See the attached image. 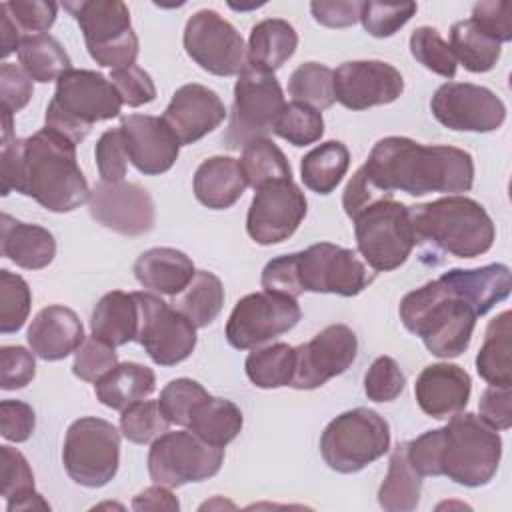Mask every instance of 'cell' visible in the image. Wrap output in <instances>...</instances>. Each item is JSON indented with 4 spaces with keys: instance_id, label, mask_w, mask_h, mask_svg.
Listing matches in <instances>:
<instances>
[{
    "instance_id": "cell-1",
    "label": "cell",
    "mask_w": 512,
    "mask_h": 512,
    "mask_svg": "<svg viewBox=\"0 0 512 512\" xmlns=\"http://www.w3.org/2000/svg\"><path fill=\"white\" fill-rule=\"evenodd\" d=\"M506 264L452 268L400 300V320L438 358H456L470 346L476 318L510 296Z\"/></svg>"
},
{
    "instance_id": "cell-2",
    "label": "cell",
    "mask_w": 512,
    "mask_h": 512,
    "mask_svg": "<svg viewBox=\"0 0 512 512\" xmlns=\"http://www.w3.org/2000/svg\"><path fill=\"white\" fill-rule=\"evenodd\" d=\"M2 196L20 192L42 208L64 214L90 198L86 176L76 162V144L50 128L2 144Z\"/></svg>"
},
{
    "instance_id": "cell-3",
    "label": "cell",
    "mask_w": 512,
    "mask_h": 512,
    "mask_svg": "<svg viewBox=\"0 0 512 512\" xmlns=\"http://www.w3.org/2000/svg\"><path fill=\"white\" fill-rule=\"evenodd\" d=\"M366 178L382 192L410 196L430 192L460 194L474 184L470 152L454 146H424L406 136L380 138L360 166Z\"/></svg>"
},
{
    "instance_id": "cell-4",
    "label": "cell",
    "mask_w": 512,
    "mask_h": 512,
    "mask_svg": "<svg viewBox=\"0 0 512 512\" xmlns=\"http://www.w3.org/2000/svg\"><path fill=\"white\" fill-rule=\"evenodd\" d=\"M406 454L420 476H448L460 486L478 488L498 470L502 438L480 416L462 410L446 426L408 440Z\"/></svg>"
},
{
    "instance_id": "cell-5",
    "label": "cell",
    "mask_w": 512,
    "mask_h": 512,
    "mask_svg": "<svg viewBox=\"0 0 512 512\" xmlns=\"http://www.w3.org/2000/svg\"><path fill=\"white\" fill-rule=\"evenodd\" d=\"M366 262L356 250L332 242H318L306 250L272 258L260 276L266 292L298 298L302 292L356 296L370 282Z\"/></svg>"
},
{
    "instance_id": "cell-6",
    "label": "cell",
    "mask_w": 512,
    "mask_h": 512,
    "mask_svg": "<svg viewBox=\"0 0 512 512\" xmlns=\"http://www.w3.org/2000/svg\"><path fill=\"white\" fill-rule=\"evenodd\" d=\"M416 246L424 256L476 258L486 254L496 238V228L484 206L468 196L450 194L432 202L408 206Z\"/></svg>"
},
{
    "instance_id": "cell-7",
    "label": "cell",
    "mask_w": 512,
    "mask_h": 512,
    "mask_svg": "<svg viewBox=\"0 0 512 512\" xmlns=\"http://www.w3.org/2000/svg\"><path fill=\"white\" fill-rule=\"evenodd\" d=\"M122 100L110 78L96 70L70 68L56 80V90L46 108V128L80 144L96 122L120 114Z\"/></svg>"
},
{
    "instance_id": "cell-8",
    "label": "cell",
    "mask_w": 512,
    "mask_h": 512,
    "mask_svg": "<svg viewBox=\"0 0 512 512\" xmlns=\"http://www.w3.org/2000/svg\"><path fill=\"white\" fill-rule=\"evenodd\" d=\"M352 222L358 254L374 272L396 270L416 246L410 210L392 196L372 202Z\"/></svg>"
},
{
    "instance_id": "cell-9",
    "label": "cell",
    "mask_w": 512,
    "mask_h": 512,
    "mask_svg": "<svg viewBox=\"0 0 512 512\" xmlns=\"http://www.w3.org/2000/svg\"><path fill=\"white\" fill-rule=\"evenodd\" d=\"M390 450V426L376 410L354 408L330 420L320 436V454L328 468L354 474Z\"/></svg>"
},
{
    "instance_id": "cell-10",
    "label": "cell",
    "mask_w": 512,
    "mask_h": 512,
    "mask_svg": "<svg viewBox=\"0 0 512 512\" xmlns=\"http://www.w3.org/2000/svg\"><path fill=\"white\" fill-rule=\"evenodd\" d=\"M84 34L90 58L106 68L132 66L138 56V36L130 22V10L120 0L64 2Z\"/></svg>"
},
{
    "instance_id": "cell-11",
    "label": "cell",
    "mask_w": 512,
    "mask_h": 512,
    "mask_svg": "<svg viewBox=\"0 0 512 512\" xmlns=\"http://www.w3.org/2000/svg\"><path fill=\"white\" fill-rule=\"evenodd\" d=\"M284 106V92L276 76L246 64L234 84L230 120L222 136L224 144L230 150H238L256 138H268Z\"/></svg>"
},
{
    "instance_id": "cell-12",
    "label": "cell",
    "mask_w": 512,
    "mask_h": 512,
    "mask_svg": "<svg viewBox=\"0 0 512 512\" xmlns=\"http://www.w3.org/2000/svg\"><path fill=\"white\" fill-rule=\"evenodd\" d=\"M62 464L70 480L86 488L106 486L120 466V432L108 420L84 416L64 436Z\"/></svg>"
},
{
    "instance_id": "cell-13",
    "label": "cell",
    "mask_w": 512,
    "mask_h": 512,
    "mask_svg": "<svg viewBox=\"0 0 512 512\" xmlns=\"http://www.w3.org/2000/svg\"><path fill=\"white\" fill-rule=\"evenodd\" d=\"M224 462V448L212 446L190 430L160 434L148 450V474L154 484L180 488L216 476Z\"/></svg>"
},
{
    "instance_id": "cell-14",
    "label": "cell",
    "mask_w": 512,
    "mask_h": 512,
    "mask_svg": "<svg viewBox=\"0 0 512 512\" xmlns=\"http://www.w3.org/2000/svg\"><path fill=\"white\" fill-rule=\"evenodd\" d=\"M138 304L136 342L158 366H176L196 348V326L150 292H134Z\"/></svg>"
},
{
    "instance_id": "cell-15",
    "label": "cell",
    "mask_w": 512,
    "mask_h": 512,
    "mask_svg": "<svg viewBox=\"0 0 512 512\" xmlns=\"http://www.w3.org/2000/svg\"><path fill=\"white\" fill-rule=\"evenodd\" d=\"M300 316L302 310L296 298L266 290L252 292L234 304L226 322V340L236 350L256 348L290 332Z\"/></svg>"
},
{
    "instance_id": "cell-16",
    "label": "cell",
    "mask_w": 512,
    "mask_h": 512,
    "mask_svg": "<svg viewBox=\"0 0 512 512\" xmlns=\"http://www.w3.org/2000/svg\"><path fill=\"white\" fill-rule=\"evenodd\" d=\"M184 50L214 76H236L246 66V46L240 32L216 10L194 12L184 26Z\"/></svg>"
},
{
    "instance_id": "cell-17",
    "label": "cell",
    "mask_w": 512,
    "mask_h": 512,
    "mask_svg": "<svg viewBox=\"0 0 512 512\" xmlns=\"http://www.w3.org/2000/svg\"><path fill=\"white\" fill-rule=\"evenodd\" d=\"M308 212L304 192L292 178L260 186L246 214V232L260 244L270 246L288 240Z\"/></svg>"
},
{
    "instance_id": "cell-18",
    "label": "cell",
    "mask_w": 512,
    "mask_h": 512,
    "mask_svg": "<svg viewBox=\"0 0 512 512\" xmlns=\"http://www.w3.org/2000/svg\"><path fill=\"white\" fill-rule=\"evenodd\" d=\"M432 116L456 132H494L506 120V106L486 86L446 82L430 100Z\"/></svg>"
},
{
    "instance_id": "cell-19",
    "label": "cell",
    "mask_w": 512,
    "mask_h": 512,
    "mask_svg": "<svg viewBox=\"0 0 512 512\" xmlns=\"http://www.w3.org/2000/svg\"><path fill=\"white\" fill-rule=\"evenodd\" d=\"M294 352L296 364L290 386L314 390L352 366L358 354V338L350 326L330 324L310 342L296 346Z\"/></svg>"
},
{
    "instance_id": "cell-20",
    "label": "cell",
    "mask_w": 512,
    "mask_h": 512,
    "mask_svg": "<svg viewBox=\"0 0 512 512\" xmlns=\"http://www.w3.org/2000/svg\"><path fill=\"white\" fill-rule=\"evenodd\" d=\"M90 216L122 236H142L154 228L156 208L150 192L134 182H98L88 198Z\"/></svg>"
},
{
    "instance_id": "cell-21",
    "label": "cell",
    "mask_w": 512,
    "mask_h": 512,
    "mask_svg": "<svg viewBox=\"0 0 512 512\" xmlns=\"http://www.w3.org/2000/svg\"><path fill=\"white\" fill-rule=\"evenodd\" d=\"M404 78L382 60H348L334 70V98L348 110H368L398 100Z\"/></svg>"
},
{
    "instance_id": "cell-22",
    "label": "cell",
    "mask_w": 512,
    "mask_h": 512,
    "mask_svg": "<svg viewBox=\"0 0 512 512\" xmlns=\"http://www.w3.org/2000/svg\"><path fill=\"white\" fill-rule=\"evenodd\" d=\"M160 118L178 144L188 146L218 128L226 118V108L212 88L190 82L172 94Z\"/></svg>"
},
{
    "instance_id": "cell-23",
    "label": "cell",
    "mask_w": 512,
    "mask_h": 512,
    "mask_svg": "<svg viewBox=\"0 0 512 512\" xmlns=\"http://www.w3.org/2000/svg\"><path fill=\"white\" fill-rule=\"evenodd\" d=\"M118 128L122 132L128 162H132L138 172L160 176L174 166L180 154V144L162 118L128 114L122 116Z\"/></svg>"
},
{
    "instance_id": "cell-24",
    "label": "cell",
    "mask_w": 512,
    "mask_h": 512,
    "mask_svg": "<svg viewBox=\"0 0 512 512\" xmlns=\"http://www.w3.org/2000/svg\"><path fill=\"white\" fill-rule=\"evenodd\" d=\"M472 390L470 374L448 362L426 366L414 384V394L420 410L430 418L444 420L462 412Z\"/></svg>"
},
{
    "instance_id": "cell-25",
    "label": "cell",
    "mask_w": 512,
    "mask_h": 512,
    "mask_svg": "<svg viewBox=\"0 0 512 512\" xmlns=\"http://www.w3.org/2000/svg\"><path fill=\"white\" fill-rule=\"evenodd\" d=\"M84 338V326L78 314L60 304L42 308L26 332L32 352L46 362H56L76 352Z\"/></svg>"
},
{
    "instance_id": "cell-26",
    "label": "cell",
    "mask_w": 512,
    "mask_h": 512,
    "mask_svg": "<svg viewBox=\"0 0 512 512\" xmlns=\"http://www.w3.org/2000/svg\"><path fill=\"white\" fill-rule=\"evenodd\" d=\"M196 268L190 256L182 250L158 246L142 252L134 262V276L140 286L166 294L178 296L194 278Z\"/></svg>"
},
{
    "instance_id": "cell-27",
    "label": "cell",
    "mask_w": 512,
    "mask_h": 512,
    "mask_svg": "<svg viewBox=\"0 0 512 512\" xmlns=\"http://www.w3.org/2000/svg\"><path fill=\"white\" fill-rule=\"evenodd\" d=\"M246 178L240 162L232 156L206 158L194 172L192 190L200 204L210 210L234 206L246 190Z\"/></svg>"
},
{
    "instance_id": "cell-28",
    "label": "cell",
    "mask_w": 512,
    "mask_h": 512,
    "mask_svg": "<svg viewBox=\"0 0 512 512\" xmlns=\"http://www.w3.org/2000/svg\"><path fill=\"white\" fill-rule=\"evenodd\" d=\"M2 256L24 270H42L56 256L52 232L38 224L20 222L8 214L0 218Z\"/></svg>"
},
{
    "instance_id": "cell-29",
    "label": "cell",
    "mask_w": 512,
    "mask_h": 512,
    "mask_svg": "<svg viewBox=\"0 0 512 512\" xmlns=\"http://www.w3.org/2000/svg\"><path fill=\"white\" fill-rule=\"evenodd\" d=\"M298 48V34L288 20L282 18H266L252 26L248 48H246V64H252L266 72H276L288 62Z\"/></svg>"
},
{
    "instance_id": "cell-30",
    "label": "cell",
    "mask_w": 512,
    "mask_h": 512,
    "mask_svg": "<svg viewBox=\"0 0 512 512\" xmlns=\"http://www.w3.org/2000/svg\"><path fill=\"white\" fill-rule=\"evenodd\" d=\"M154 390H156L154 370L138 362L116 364L98 382H94L96 398L104 406L120 412L148 398Z\"/></svg>"
},
{
    "instance_id": "cell-31",
    "label": "cell",
    "mask_w": 512,
    "mask_h": 512,
    "mask_svg": "<svg viewBox=\"0 0 512 512\" xmlns=\"http://www.w3.org/2000/svg\"><path fill=\"white\" fill-rule=\"evenodd\" d=\"M92 334L110 346H124L136 340L138 332V304L134 292L112 290L104 294L92 310Z\"/></svg>"
},
{
    "instance_id": "cell-32",
    "label": "cell",
    "mask_w": 512,
    "mask_h": 512,
    "mask_svg": "<svg viewBox=\"0 0 512 512\" xmlns=\"http://www.w3.org/2000/svg\"><path fill=\"white\" fill-rule=\"evenodd\" d=\"M242 424L244 416L232 400L208 394L192 408L186 428L204 442L224 448L240 434Z\"/></svg>"
},
{
    "instance_id": "cell-33",
    "label": "cell",
    "mask_w": 512,
    "mask_h": 512,
    "mask_svg": "<svg viewBox=\"0 0 512 512\" xmlns=\"http://www.w3.org/2000/svg\"><path fill=\"white\" fill-rule=\"evenodd\" d=\"M510 318H512L510 310H504L488 322L484 332V342L476 354V372L490 386L512 384Z\"/></svg>"
},
{
    "instance_id": "cell-34",
    "label": "cell",
    "mask_w": 512,
    "mask_h": 512,
    "mask_svg": "<svg viewBox=\"0 0 512 512\" xmlns=\"http://www.w3.org/2000/svg\"><path fill=\"white\" fill-rule=\"evenodd\" d=\"M422 476L412 468L406 442H400L390 456L388 472L378 488V504L388 512H412L420 504Z\"/></svg>"
},
{
    "instance_id": "cell-35",
    "label": "cell",
    "mask_w": 512,
    "mask_h": 512,
    "mask_svg": "<svg viewBox=\"0 0 512 512\" xmlns=\"http://www.w3.org/2000/svg\"><path fill=\"white\" fill-rule=\"evenodd\" d=\"M350 166V152L344 142L328 140L312 148L300 162L304 186L316 194H330L342 182Z\"/></svg>"
},
{
    "instance_id": "cell-36",
    "label": "cell",
    "mask_w": 512,
    "mask_h": 512,
    "mask_svg": "<svg viewBox=\"0 0 512 512\" xmlns=\"http://www.w3.org/2000/svg\"><path fill=\"white\" fill-rule=\"evenodd\" d=\"M450 50L468 72L482 74L496 66L502 44L482 30L472 18L458 20L450 28Z\"/></svg>"
},
{
    "instance_id": "cell-37",
    "label": "cell",
    "mask_w": 512,
    "mask_h": 512,
    "mask_svg": "<svg viewBox=\"0 0 512 512\" xmlns=\"http://www.w3.org/2000/svg\"><path fill=\"white\" fill-rule=\"evenodd\" d=\"M172 306L196 328H204L216 320L224 306V286L216 274L208 270H196L194 278L176 296Z\"/></svg>"
},
{
    "instance_id": "cell-38",
    "label": "cell",
    "mask_w": 512,
    "mask_h": 512,
    "mask_svg": "<svg viewBox=\"0 0 512 512\" xmlns=\"http://www.w3.org/2000/svg\"><path fill=\"white\" fill-rule=\"evenodd\" d=\"M18 60L26 74L42 84L58 80L72 68L68 52L50 34L24 36L18 48Z\"/></svg>"
},
{
    "instance_id": "cell-39",
    "label": "cell",
    "mask_w": 512,
    "mask_h": 512,
    "mask_svg": "<svg viewBox=\"0 0 512 512\" xmlns=\"http://www.w3.org/2000/svg\"><path fill=\"white\" fill-rule=\"evenodd\" d=\"M296 352L286 342H274L262 348H254L244 362L248 380L264 390L290 386L294 376Z\"/></svg>"
},
{
    "instance_id": "cell-40",
    "label": "cell",
    "mask_w": 512,
    "mask_h": 512,
    "mask_svg": "<svg viewBox=\"0 0 512 512\" xmlns=\"http://www.w3.org/2000/svg\"><path fill=\"white\" fill-rule=\"evenodd\" d=\"M238 162L246 178V184L254 190L274 180L292 178L288 158L270 138H256L248 142L242 148V156Z\"/></svg>"
},
{
    "instance_id": "cell-41",
    "label": "cell",
    "mask_w": 512,
    "mask_h": 512,
    "mask_svg": "<svg viewBox=\"0 0 512 512\" xmlns=\"http://www.w3.org/2000/svg\"><path fill=\"white\" fill-rule=\"evenodd\" d=\"M288 92L294 102L306 104L318 112L326 110L336 102L334 70L320 62H304L290 74Z\"/></svg>"
},
{
    "instance_id": "cell-42",
    "label": "cell",
    "mask_w": 512,
    "mask_h": 512,
    "mask_svg": "<svg viewBox=\"0 0 512 512\" xmlns=\"http://www.w3.org/2000/svg\"><path fill=\"white\" fill-rule=\"evenodd\" d=\"M274 134L292 146H308L322 138L324 118L318 110L292 100L284 106L274 126Z\"/></svg>"
},
{
    "instance_id": "cell-43",
    "label": "cell",
    "mask_w": 512,
    "mask_h": 512,
    "mask_svg": "<svg viewBox=\"0 0 512 512\" xmlns=\"http://www.w3.org/2000/svg\"><path fill=\"white\" fill-rule=\"evenodd\" d=\"M32 292L28 282L10 270H0V332L14 334L28 320Z\"/></svg>"
},
{
    "instance_id": "cell-44",
    "label": "cell",
    "mask_w": 512,
    "mask_h": 512,
    "mask_svg": "<svg viewBox=\"0 0 512 512\" xmlns=\"http://www.w3.org/2000/svg\"><path fill=\"white\" fill-rule=\"evenodd\" d=\"M410 54L430 72L454 78L456 74V58L448 46V42L440 36V32L432 26H418L410 34Z\"/></svg>"
},
{
    "instance_id": "cell-45",
    "label": "cell",
    "mask_w": 512,
    "mask_h": 512,
    "mask_svg": "<svg viewBox=\"0 0 512 512\" xmlns=\"http://www.w3.org/2000/svg\"><path fill=\"white\" fill-rule=\"evenodd\" d=\"M168 424L158 400H140L120 414V432L134 444L154 442L168 430Z\"/></svg>"
},
{
    "instance_id": "cell-46",
    "label": "cell",
    "mask_w": 512,
    "mask_h": 512,
    "mask_svg": "<svg viewBox=\"0 0 512 512\" xmlns=\"http://www.w3.org/2000/svg\"><path fill=\"white\" fill-rule=\"evenodd\" d=\"M206 396H208V392L196 380L176 378V380H170L162 388L160 398H158V406H160L164 418L170 424L188 426L192 408Z\"/></svg>"
},
{
    "instance_id": "cell-47",
    "label": "cell",
    "mask_w": 512,
    "mask_h": 512,
    "mask_svg": "<svg viewBox=\"0 0 512 512\" xmlns=\"http://www.w3.org/2000/svg\"><path fill=\"white\" fill-rule=\"evenodd\" d=\"M418 10L416 2H362L360 22L374 38H388L396 34Z\"/></svg>"
},
{
    "instance_id": "cell-48",
    "label": "cell",
    "mask_w": 512,
    "mask_h": 512,
    "mask_svg": "<svg viewBox=\"0 0 512 512\" xmlns=\"http://www.w3.org/2000/svg\"><path fill=\"white\" fill-rule=\"evenodd\" d=\"M118 364L114 346L96 338L94 334L84 338V342L74 352L72 372L84 382H98L106 372Z\"/></svg>"
},
{
    "instance_id": "cell-49",
    "label": "cell",
    "mask_w": 512,
    "mask_h": 512,
    "mask_svg": "<svg viewBox=\"0 0 512 512\" xmlns=\"http://www.w3.org/2000/svg\"><path fill=\"white\" fill-rule=\"evenodd\" d=\"M406 386V376L392 356H378L364 374V394L374 402L396 400Z\"/></svg>"
},
{
    "instance_id": "cell-50",
    "label": "cell",
    "mask_w": 512,
    "mask_h": 512,
    "mask_svg": "<svg viewBox=\"0 0 512 512\" xmlns=\"http://www.w3.org/2000/svg\"><path fill=\"white\" fill-rule=\"evenodd\" d=\"M2 6L8 10L22 36L46 34L58 14V4L48 0H10L2 2Z\"/></svg>"
},
{
    "instance_id": "cell-51",
    "label": "cell",
    "mask_w": 512,
    "mask_h": 512,
    "mask_svg": "<svg viewBox=\"0 0 512 512\" xmlns=\"http://www.w3.org/2000/svg\"><path fill=\"white\" fill-rule=\"evenodd\" d=\"M0 492L6 500L34 492V472L24 454L12 446H0Z\"/></svg>"
},
{
    "instance_id": "cell-52",
    "label": "cell",
    "mask_w": 512,
    "mask_h": 512,
    "mask_svg": "<svg viewBox=\"0 0 512 512\" xmlns=\"http://www.w3.org/2000/svg\"><path fill=\"white\" fill-rule=\"evenodd\" d=\"M94 158H96V166L102 182L114 184L124 180L126 168H128V156H126L120 128H110L98 138Z\"/></svg>"
},
{
    "instance_id": "cell-53",
    "label": "cell",
    "mask_w": 512,
    "mask_h": 512,
    "mask_svg": "<svg viewBox=\"0 0 512 512\" xmlns=\"http://www.w3.org/2000/svg\"><path fill=\"white\" fill-rule=\"evenodd\" d=\"M110 82L116 88L122 104L130 106V108L150 104L156 98V86H154L150 74L136 64L112 70Z\"/></svg>"
},
{
    "instance_id": "cell-54",
    "label": "cell",
    "mask_w": 512,
    "mask_h": 512,
    "mask_svg": "<svg viewBox=\"0 0 512 512\" xmlns=\"http://www.w3.org/2000/svg\"><path fill=\"white\" fill-rule=\"evenodd\" d=\"M34 352L24 346L0 348V386L2 390H20L28 386L36 376Z\"/></svg>"
},
{
    "instance_id": "cell-55",
    "label": "cell",
    "mask_w": 512,
    "mask_h": 512,
    "mask_svg": "<svg viewBox=\"0 0 512 512\" xmlns=\"http://www.w3.org/2000/svg\"><path fill=\"white\" fill-rule=\"evenodd\" d=\"M34 80L26 74L24 68L4 62L0 66V96H2V110L12 114L20 112L34 94Z\"/></svg>"
},
{
    "instance_id": "cell-56",
    "label": "cell",
    "mask_w": 512,
    "mask_h": 512,
    "mask_svg": "<svg viewBox=\"0 0 512 512\" xmlns=\"http://www.w3.org/2000/svg\"><path fill=\"white\" fill-rule=\"evenodd\" d=\"M36 428V414L22 400L0 402V434L8 442H26Z\"/></svg>"
},
{
    "instance_id": "cell-57",
    "label": "cell",
    "mask_w": 512,
    "mask_h": 512,
    "mask_svg": "<svg viewBox=\"0 0 512 512\" xmlns=\"http://www.w3.org/2000/svg\"><path fill=\"white\" fill-rule=\"evenodd\" d=\"M500 44L512 40V6L510 2H478L470 16Z\"/></svg>"
},
{
    "instance_id": "cell-58",
    "label": "cell",
    "mask_w": 512,
    "mask_h": 512,
    "mask_svg": "<svg viewBox=\"0 0 512 512\" xmlns=\"http://www.w3.org/2000/svg\"><path fill=\"white\" fill-rule=\"evenodd\" d=\"M510 386H490L482 392L478 410L480 418L494 430H508L512 426Z\"/></svg>"
},
{
    "instance_id": "cell-59",
    "label": "cell",
    "mask_w": 512,
    "mask_h": 512,
    "mask_svg": "<svg viewBox=\"0 0 512 512\" xmlns=\"http://www.w3.org/2000/svg\"><path fill=\"white\" fill-rule=\"evenodd\" d=\"M362 2L358 0H336V2H310V12L314 20L326 28H348L360 20Z\"/></svg>"
},
{
    "instance_id": "cell-60",
    "label": "cell",
    "mask_w": 512,
    "mask_h": 512,
    "mask_svg": "<svg viewBox=\"0 0 512 512\" xmlns=\"http://www.w3.org/2000/svg\"><path fill=\"white\" fill-rule=\"evenodd\" d=\"M386 196H392V194L378 190V188L366 178V174L362 172V168H358V170L354 172V176L350 178V182L346 184V188H344L342 206H344L346 216L352 220L360 210H364V208L370 206L372 202H376V200H380V198H386Z\"/></svg>"
},
{
    "instance_id": "cell-61",
    "label": "cell",
    "mask_w": 512,
    "mask_h": 512,
    "mask_svg": "<svg viewBox=\"0 0 512 512\" xmlns=\"http://www.w3.org/2000/svg\"><path fill=\"white\" fill-rule=\"evenodd\" d=\"M178 508H180L178 498L172 494V490L168 486H162V484H154V486L144 488L132 500V510H138V512H144V510L176 512Z\"/></svg>"
},
{
    "instance_id": "cell-62",
    "label": "cell",
    "mask_w": 512,
    "mask_h": 512,
    "mask_svg": "<svg viewBox=\"0 0 512 512\" xmlns=\"http://www.w3.org/2000/svg\"><path fill=\"white\" fill-rule=\"evenodd\" d=\"M0 32H2V58H8L12 52H18L24 36L2 4H0Z\"/></svg>"
},
{
    "instance_id": "cell-63",
    "label": "cell",
    "mask_w": 512,
    "mask_h": 512,
    "mask_svg": "<svg viewBox=\"0 0 512 512\" xmlns=\"http://www.w3.org/2000/svg\"><path fill=\"white\" fill-rule=\"evenodd\" d=\"M6 508H8V512H28V510H50V504L42 498V494H38L34 490L20 498L6 500Z\"/></svg>"
},
{
    "instance_id": "cell-64",
    "label": "cell",
    "mask_w": 512,
    "mask_h": 512,
    "mask_svg": "<svg viewBox=\"0 0 512 512\" xmlns=\"http://www.w3.org/2000/svg\"><path fill=\"white\" fill-rule=\"evenodd\" d=\"M2 120H4V130H2V144L10 142L12 136V112L2 110Z\"/></svg>"
}]
</instances>
